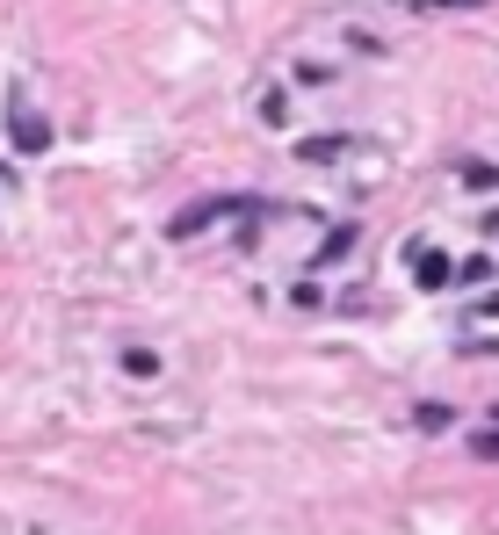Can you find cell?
Returning a JSON list of instances; mask_svg holds the SVG:
<instances>
[{
  "label": "cell",
  "instance_id": "1",
  "mask_svg": "<svg viewBox=\"0 0 499 535\" xmlns=\"http://www.w3.org/2000/svg\"><path fill=\"white\" fill-rule=\"evenodd\" d=\"M8 145H15V152H44V145H51V123L37 116V102H29L22 80H8Z\"/></svg>",
  "mask_w": 499,
  "mask_h": 535
},
{
  "label": "cell",
  "instance_id": "2",
  "mask_svg": "<svg viewBox=\"0 0 499 535\" xmlns=\"http://www.w3.org/2000/svg\"><path fill=\"white\" fill-rule=\"evenodd\" d=\"M413 282H420V290H449V282H456V268H449L442 254H434V246H413Z\"/></svg>",
  "mask_w": 499,
  "mask_h": 535
},
{
  "label": "cell",
  "instance_id": "3",
  "mask_svg": "<svg viewBox=\"0 0 499 535\" xmlns=\"http://www.w3.org/2000/svg\"><path fill=\"white\" fill-rule=\"evenodd\" d=\"M123 376H138V384H152V376H160V355H145V348H131V355H123Z\"/></svg>",
  "mask_w": 499,
  "mask_h": 535
},
{
  "label": "cell",
  "instance_id": "4",
  "mask_svg": "<svg viewBox=\"0 0 499 535\" xmlns=\"http://www.w3.org/2000/svg\"><path fill=\"white\" fill-rule=\"evenodd\" d=\"M297 152H304V160H340V138H333V131H319V138H304Z\"/></svg>",
  "mask_w": 499,
  "mask_h": 535
},
{
  "label": "cell",
  "instance_id": "5",
  "mask_svg": "<svg viewBox=\"0 0 499 535\" xmlns=\"http://www.w3.org/2000/svg\"><path fill=\"white\" fill-rule=\"evenodd\" d=\"M8 181H15V174H8V167H0V188H8Z\"/></svg>",
  "mask_w": 499,
  "mask_h": 535
}]
</instances>
